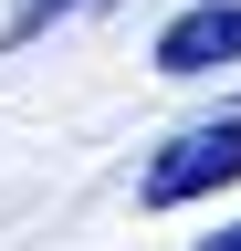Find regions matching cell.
Here are the masks:
<instances>
[{
  "instance_id": "6da1fadb",
  "label": "cell",
  "mask_w": 241,
  "mask_h": 251,
  "mask_svg": "<svg viewBox=\"0 0 241 251\" xmlns=\"http://www.w3.org/2000/svg\"><path fill=\"white\" fill-rule=\"evenodd\" d=\"M210 188H241V105L178 126V136L136 168V199L147 209H189V199H210Z\"/></svg>"
},
{
  "instance_id": "7a4b0ae2",
  "label": "cell",
  "mask_w": 241,
  "mask_h": 251,
  "mask_svg": "<svg viewBox=\"0 0 241 251\" xmlns=\"http://www.w3.org/2000/svg\"><path fill=\"white\" fill-rule=\"evenodd\" d=\"M147 63H158V74H178V84H199V74H220V63H241V0H189V11H168Z\"/></svg>"
},
{
  "instance_id": "3957f363",
  "label": "cell",
  "mask_w": 241,
  "mask_h": 251,
  "mask_svg": "<svg viewBox=\"0 0 241 251\" xmlns=\"http://www.w3.org/2000/svg\"><path fill=\"white\" fill-rule=\"evenodd\" d=\"M84 11H105V0H11V21H0V52H21V42H42L53 21H84Z\"/></svg>"
},
{
  "instance_id": "277c9868",
  "label": "cell",
  "mask_w": 241,
  "mask_h": 251,
  "mask_svg": "<svg viewBox=\"0 0 241 251\" xmlns=\"http://www.w3.org/2000/svg\"><path fill=\"white\" fill-rule=\"evenodd\" d=\"M189 251H241V220H231V230H210V241H189Z\"/></svg>"
}]
</instances>
